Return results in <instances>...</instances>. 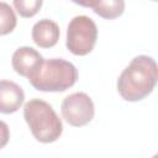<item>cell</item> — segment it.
Returning a JSON list of instances; mask_svg holds the SVG:
<instances>
[{"label":"cell","mask_w":158,"mask_h":158,"mask_svg":"<svg viewBox=\"0 0 158 158\" xmlns=\"http://www.w3.org/2000/svg\"><path fill=\"white\" fill-rule=\"evenodd\" d=\"M158 83V63L149 56H137L121 72L116 88L126 101H141L147 98Z\"/></svg>","instance_id":"cell-1"},{"label":"cell","mask_w":158,"mask_h":158,"mask_svg":"<svg viewBox=\"0 0 158 158\" xmlns=\"http://www.w3.org/2000/svg\"><path fill=\"white\" fill-rule=\"evenodd\" d=\"M27 79L38 91H65L77 83L78 70L73 63L62 58L43 59L28 74Z\"/></svg>","instance_id":"cell-2"},{"label":"cell","mask_w":158,"mask_h":158,"mask_svg":"<svg viewBox=\"0 0 158 158\" xmlns=\"http://www.w3.org/2000/svg\"><path fill=\"white\" fill-rule=\"evenodd\" d=\"M23 118L36 141L56 142L63 133V123L53 107L44 100L31 99L23 106Z\"/></svg>","instance_id":"cell-3"},{"label":"cell","mask_w":158,"mask_h":158,"mask_svg":"<svg viewBox=\"0 0 158 158\" xmlns=\"http://www.w3.org/2000/svg\"><path fill=\"white\" fill-rule=\"evenodd\" d=\"M98 40V27L93 19L85 15L73 17L67 27V49L74 56L89 54Z\"/></svg>","instance_id":"cell-4"},{"label":"cell","mask_w":158,"mask_h":158,"mask_svg":"<svg viewBox=\"0 0 158 158\" xmlns=\"http://www.w3.org/2000/svg\"><path fill=\"white\" fill-rule=\"evenodd\" d=\"M60 112L68 125L83 127L94 118L95 105L88 94L78 91L64 98L60 105Z\"/></svg>","instance_id":"cell-5"},{"label":"cell","mask_w":158,"mask_h":158,"mask_svg":"<svg viewBox=\"0 0 158 158\" xmlns=\"http://www.w3.org/2000/svg\"><path fill=\"white\" fill-rule=\"evenodd\" d=\"M60 36L59 26L57 22L49 19H42L37 21L31 31L32 41L40 48H52L58 43Z\"/></svg>","instance_id":"cell-6"},{"label":"cell","mask_w":158,"mask_h":158,"mask_svg":"<svg viewBox=\"0 0 158 158\" xmlns=\"http://www.w3.org/2000/svg\"><path fill=\"white\" fill-rule=\"evenodd\" d=\"M25 100V93L20 85L11 80L0 81V111L1 114L16 112Z\"/></svg>","instance_id":"cell-7"},{"label":"cell","mask_w":158,"mask_h":158,"mask_svg":"<svg viewBox=\"0 0 158 158\" xmlns=\"http://www.w3.org/2000/svg\"><path fill=\"white\" fill-rule=\"evenodd\" d=\"M43 60L42 54L32 47H20L11 57V65L14 70L21 77H28V74Z\"/></svg>","instance_id":"cell-8"},{"label":"cell","mask_w":158,"mask_h":158,"mask_svg":"<svg viewBox=\"0 0 158 158\" xmlns=\"http://www.w3.org/2000/svg\"><path fill=\"white\" fill-rule=\"evenodd\" d=\"M125 6V0H100L93 11L105 20H114L123 14Z\"/></svg>","instance_id":"cell-9"},{"label":"cell","mask_w":158,"mask_h":158,"mask_svg":"<svg viewBox=\"0 0 158 158\" xmlns=\"http://www.w3.org/2000/svg\"><path fill=\"white\" fill-rule=\"evenodd\" d=\"M0 14H1V21H0V33L1 36H5L10 32H12L17 25V19L9 4L5 1L1 2L0 7Z\"/></svg>","instance_id":"cell-10"},{"label":"cell","mask_w":158,"mask_h":158,"mask_svg":"<svg viewBox=\"0 0 158 158\" xmlns=\"http://www.w3.org/2000/svg\"><path fill=\"white\" fill-rule=\"evenodd\" d=\"M14 7L21 17H33L42 7L43 0H12Z\"/></svg>","instance_id":"cell-11"},{"label":"cell","mask_w":158,"mask_h":158,"mask_svg":"<svg viewBox=\"0 0 158 158\" xmlns=\"http://www.w3.org/2000/svg\"><path fill=\"white\" fill-rule=\"evenodd\" d=\"M70 1H73L77 5H80L83 7H88V9L89 7L90 9H94L100 2V0H70Z\"/></svg>","instance_id":"cell-12"},{"label":"cell","mask_w":158,"mask_h":158,"mask_svg":"<svg viewBox=\"0 0 158 158\" xmlns=\"http://www.w3.org/2000/svg\"><path fill=\"white\" fill-rule=\"evenodd\" d=\"M1 126H2V130H4V135H2V142H1V147L5 146L6 141H7V136H6V132H7V127H6V123L5 122H1Z\"/></svg>","instance_id":"cell-13"},{"label":"cell","mask_w":158,"mask_h":158,"mask_svg":"<svg viewBox=\"0 0 158 158\" xmlns=\"http://www.w3.org/2000/svg\"><path fill=\"white\" fill-rule=\"evenodd\" d=\"M151 1H157V2H158V0H151Z\"/></svg>","instance_id":"cell-14"}]
</instances>
